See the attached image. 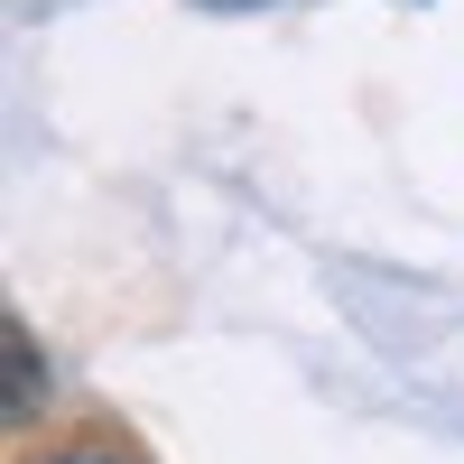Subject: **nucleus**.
<instances>
[{"instance_id": "f257e3e1", "label": "nucleus", "mask_w": 464, "mask_h": 464, "mask_svg": "<svg viewBox=\"0 0 464 464\" xmlns=\"http://www.w3.org/2000/svg\"><path fill=\"white\" fill-rule=\"evenodd\" d=\"M0 362H10L0 409H10V418H37V400H47V362H37V334H28L19 316H0Z\"/></svg>"}, {"instance_id": "f03ea898", "label": "nucleus", "mask_w": 464, "mask_h": 464, "mask_svg": "<svg viewBox=\"0 0 464 464\" xmlns=\"http://www.w3.org/2000/svg\"><path fill=\"white\" fill-rule=\"evenodd\" d=\"M214 10H251V0H214Z\"/></svg>"}]
</instances>
